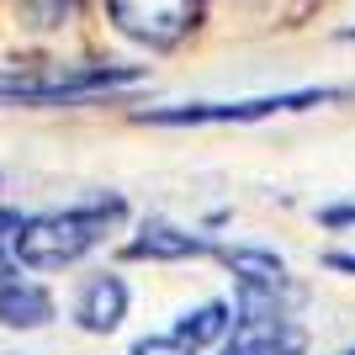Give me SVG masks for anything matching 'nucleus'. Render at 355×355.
<instances>
[{
  "instance_id": "1",
  "label": "nucleus",
  "mask_w": 355,
  "mask_h": 355,
  "mask_svg": "<svg viewBox=\"0 0 355 355\" xmlns=\"http://www.w3.org/2000/svg\"><path fill=\"white\" fill-rule=\"evenodd\" d=\"M122 218V202H90V207H69V212H43V218H21L11 239V254L32 270H59L74 266L80 254H90L106 239V228Z\"/></svg>"
},
{
  "instance_id": "2",
  "label": "nucleus",
  "mask_w": 355,
  "mask_h": 355,
  "mask_svg": "<svg viewBox=\"0 0 355 355\" xmlns=\"http://www.w3.org/2000/svg\"><path fill=\"white\" fill-rule=\"evenodd\" d=\"M144 80L133 64H69V69H32V74H0V101L21 106H74L96 101L112 90H128Z\"/></svg>"
},
{
  "instance_id": "3",
  "label": "nucleus",
  "mask_w": 355,
  "mask_h": 355,
  "mask_svg": "<svg viewBox=\"0 0 355 355\" xmlns=\"http://www.w3.org/2000/svg\"><path fill=\"white\" fill-rule=\"evenodd\" d=\"M340 90H292V96H260V101H196V106H159V112H138V122L154 128H218V122H260L276 112H302V106H324Z\"/></svg>"
},
{
  "instance_id": "4",
  "label": "nucleus",
  "mask_w": 355,
  "mask_h": 355,
  "mask_svg": "<svg viewBox=\"0 0 355 355\" xmlns=\"http://www.w3.org/2000/svg\"><path fill=\"white\" fill-rule=\"evenodd\" d=\"M106 11L128 37L148 48H175L186 32L202 21L207 0H106Z\"/></svg>"
},
{
  "instance_id": "5",
  "label": "nucleus",
  "mask_w": 355,
  "mask_h": 355,
  "mask_svg": "<svg viewBox=\"0 0 355 355\" xmlns=\"http://www.w3.org/2000/svg\"><path fill=\"white\" fill-rule=\"evenodd\" d=\"M308 334L286 313H234V334L218 355H302Z\"/></svg>"
},
{
  "instance_id": "6",
  "label": "nucleus",
  "mask_w": 355,
  "mask_h": 355,
  "mask_svg": "<svg viewBox=\"0 0 355 355\" xmlns=\"http://www.w3.org/2000/svg\"><path fill=\"white\" fill-rule=\"evenodd\" d=\"M234 324V308L228 302H207V308L186 313L170 334H148L133 345V355H202L212 340H223V329Z\"/></svg>"
},
{
  "instance_id": "7",
  "label": "nucleus",
  "mask_w": 355,
  "mask_h": 355,
  "mask_svg": "<svg viewBox=\"0 0 355 355\" xmlns=\"http://www.w3.org/2000/svg\"><path fill=\"white\" fill-rule=\"evenodd\" d=\"M122 313H128V286H122L117 276L85 282V292L74 302V318H80V329H90V334H112V329L122 324Z\"/></svg>"
},
{
  "instance_id": "8",
  "label": "nucleus",
  "mask_w": 355,
  "mask_h": 355,
  "mask_svg": "<svg viewBox=\"0 0 355 355\" xmlns=\"http://www.w3.org/2000/svg\"><path fill=\"white\" fill-rule=\"evenodd\" d=\"M128 254L133 260H191V254H218V250L175 223H144V234L128 244Z\"/></svg>"
},
{
  "instance_id": "9",
  "label": "nucleus",
  "mask_w": 355,
  "mask_h": 355,
  "mask_svg": "<svg viewBox=\"0 0 355 355\" xmlns=\"http://www.w3.org/2000/svg\"><path fill=\"white\" fill-rule=\"evenodd\" d=\"M48 318H53V297L37 282H21V276L0 282V324L6 329H43Z\"/></svg>"
},
{
  "instance_id": "10",
  "label": "nucleus",
  "mask_w": 355,
  "mask_h": 355,
  "mask_svg": "<svg viewBox=\"0 0 355 355\" xmlns=\"http://www.w3.org/2000/svg\"><path fill=\"white\" fill-rule=\"evenodd\" d=\"M21 16H27L32 27H64L74 11H80V0H16Z\"/></svg>"
},
{
  "instance_id": "11",
  "label": "nucleus",
  "mask_w": 355,
  "mask_h": 355,
  "mask_svg": "<svg viewBox=\"0 0 355 355\" xmlns=\"http://www.w3.org/2000/svg\"><path fill=\"white\" fill-rule=\"evenodd\" d=\"M16 228H21V212L0 207V282H6V276H16V254H11V239H16Z\"/></svg>"
},
{
  "instance_id": "12",
  "label": "nucleus",
  "mask_w": 355,
  "mask_h": 355,
  "mask_svg": "<svg viewBox=\"0 0 355 355\" xmlns=\"http://www.w3.org/2000/svg\"><path fill=\"white\" fill-rule=\"evenodd\" d=\"M324 223H355V207H329Z\"/></svg>"
},
{
  "instance_id": "13",
  "label": "nucleus",
  "mask_w": 355,
  "mask_h": 355,
  "mask_svg": "<svg viewBox=\"0 0 355 355\" xmlns=\"http://www.w3.org/2000/svg\"><path fill=\"white\" fill-rule=\"evenodd\" d=\"M329 266L334 270H355V254H329Z\"/></svg>"
},
{
  "instance_id": "14",
  "label": "nucleus",
  "mask_w": 355,
  "mask_h": 355,
  "mask_svg": "<svg viewBox=\"0 0 355 355\" xmlns=\"http://www.w3.org/2000/svg\"><path fill=\"white\" fill-rule=\"evenodd\" d=\"M345 37H355V27H350V32H345Z\"/></svg>"
},
{
  "instance_id": "15",
  "label": "nucleus",
  "mask_w": 355,
  "mask_h": 355,
  "mask_svg": "<svg viewBox=\"0 0 355 355\" xmlns=\"http://www.w3.org/2000/svg\"><path fill=\"white\" fill-rule=\"evenodd\" d=\"M350 355H355V350H350Z\"/></svg>"
}]
</instances>
